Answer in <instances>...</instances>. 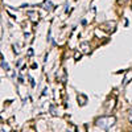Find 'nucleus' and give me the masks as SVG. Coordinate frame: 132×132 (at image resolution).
Wrapping results in <instances>:
<instances>
[{
    "instance_id": "nucleus-3",
    "label": "nucleus",
    "mask_w": 132,
    "mask_h": 132,
    "mask_svg": "<svg viewBox=\"0 0 132 132\" xmlns=\"http://www.w3.org/2000/svg\"><path fill=\"white\" fill-rule=\"evenodd\" d=\"M129 114H131V116H132V110H131V111H129Z\"/></svg>"
},
{
    "instance_id": "nucleus-1",
    "label": "nucleus",
    "mask_w": 132,
    "mask_h": 132,
    "mask_svg": "<svg viewBox=\"0 0 132 132\" xmlns=\"http://www.w3.org/2000/svg\"><path fill=\"white\" fill-rule=\"evenodd\" d=\"M115 124V118L112 116H104V118H99L96 120V126L101 127L102 129H108L110 127H112Z\"/></svg>"
},
{
    "instance_id": "nucleus-2",
    "label": "nucleus",
    "mask_w": 132,
    "mask_h": 132,
    "mask_svg": "<svg viewBox=\"0 0 132 132\" xmlns=\"http://www.w3.org/2000/svg\"><path fill=\"white\" fill-rule=\"evenodd\" d=\"M48 4H44V8H45V9H48V11H52L53 9V4L50 3V2H46Z\"/></svg>"
}]
</instances>
